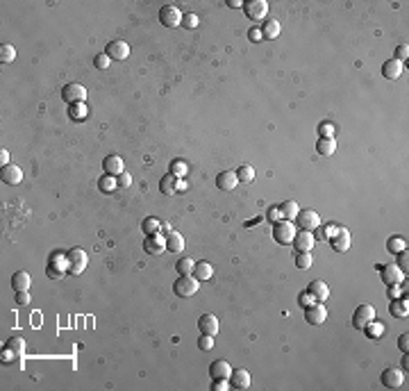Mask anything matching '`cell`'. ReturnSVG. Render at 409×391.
<instances>
[{
  "instance_id": "d4e9b609",
  "label": "cell",
  "mask_w": 409,
  "mask_h": 391,
  "mask_svg": "<svg viewBox=\"0 0 409 391\" xmlns=\"http://www.w3.org/2000/svg\"><path fill=\"white\" fill-rule=\"evenodd\" d=\"M102 168L107 175H121L123 173V159L119 155H109L102 159Z\"/></svg>"
},
{
  "instance_id": "ac0fdd59",
  "label": "cell",
  "mask_w": 409,
  "mask_h": 391,
  "mask_svg": "<svg viewBox=\"0 0 409 391\" xmlns=\"http://www.w3.org/2000/svg\"><path fill=\"white\" fill-rule=\"evenodd\" d=\"M382 271V282L387 284V287H396V284H400L403 282V268H398V266H382L380 268Z\"/></svg>"
},
{
  "instance_id": "d6a6232c",
  "label": "cell",
  "mask_w": 409,
  "mask_h": 391,
  "mask_svg": "<svg viewBox=\"0 0 409 391\" xmlns=\"http://www.w3.org/2000/svg\"><path fill=\"white\" fill-rule=\"evenodd\" d=\"M387 250H389V252H393V255H398V252L407 250V241H405L403 236H389Z\"/></svg>"
},
{
  "instance_id": "681fc988",
  "label": "cell",
  "mask_w": 409,
  "mask_h": 391,
  "mask_svg": "<svg viewBox=\"0 0 409 391\" xmlns=\"http://www.w3.org/2000/svg\"><path fill=\"white\" fill-rule=\"evenodd\" d=\"M407 55H409V46H407V43H403V46H398V48H396V59H398V62L407 59Z\"/></svg>"
},
{
  "instance_id": "7c38bea8",
  "label": "cell",
  "mask_w": 409,
  "mask_h": 391,
  "mask_svg": "<svg viewBox=\"0 0 409 391\" xmlns=\"http://www.w3.org/2000/svg\"><path fill=\"white\" fill-rule=\"evenodd\" d=\"M105 55H107L109 59L123 62V59H128V55H130V46H128L125 41H121V39H116V41H109L107 48H105Z\"/></svg>"
},
{
  "instance_id": "91938a15",
  "label": "cell",
  "mask_w": 409,
  "mask_h": 391,
  "mask_svg": "<svg viewBox=\"0 0 409 391\" xmlns=\"http://www.w3.org/2000/svg\"><path fill=\"white\" fill-rule=\"evenodd\" d=\"M309 298H312L309 294H302V296H300V303H302L305 307H307V305H312V303H309Z\"/></svg>"
},
{
  "instance_id": "b9f144b4",
  "label": "cell",
  "mask_w": 409,
  "mask_h": 391,
  "mask_svg": "<svg viewBox=\"0 0 409 391\" xmlns=\"http://www.w3.org/2000/svg\"><path fill=\"white\" fill-rule=\"evenodd\" d=\"M182 25L189 27V30L198 27V14H194V11H187V14L182 16Z\"/></svg>"
},
{
  "instance_id": "d6986e66",
  "label": "cell",
  "mask_w": 409,
  "mask_h": 391,
  "mask_svg": "<svg viewBox=\"0 0 409 391\" xmlns=\"http://www.w3.org/2000/svg\"><path fill=\"white\" fill-rule=\"evenodd\" d=\"M227 380H230L232 389H248L250 387V373L246 369H237V371H232Z\"/></svg>"
},
{
  "instance_id": "83f0119b",
  "label": "cell",
  "mask_w": 409,
  "mask_h": 391,
  "mask_svg": "<svg viewBox=\"0 0 409 391\" xmlns=\"http://www.w3.org/2000/svg\"><path fill=\"white\" fill-rule=\"evenodd\" d=\"M11 287H14V291H27L30 289V275L25 271H16L11 275Z\"/></svg>"
},
{
  "instance_id": "ab89813d",
  "label": "cell",
  "mask_w": 409,
  "mask_h": 391,
  "mask_svg": "<svg viewBox=\"0 0 409 391\" xmlns=\"http://www.w3.org/2000/svg\"><path fill=\"white\" fill-rule=\"evenodd\" d=\"M171 175H175V177L187 175V161H182V159H173V164H171Z\"/></svg>"
},
{
  "instance_id": "6f0895ef",
  "label": "cell",
  "mask_w": 409,
  "mask_h": 391,
  "mask_svg": "<svg viewBox=\"0 0 409 391\" xmlns=\"http://www.w3.org/2000/svg\"><path fill=\"white\" fill-rule=\"evenodd\" d=\"M398 268H407V250L398 252V264H396Z\"/></svg>"
},
{
  "instance_id": "f35d334b",
  "label": "cell",
  "mask_w": 409,
  "mask_h": 391,
  "mask_svg": "<svg viewBox=\"0 0 409 391\" xmlns=\"http://www.w3.org/2000/svg\"><path fill=\"white\" fill-rule=\"evenodd\" d=\"M237 177H239V182H253L255 180V171H253V166H248V164H243V166H239V171H237Z\"/></svg>"
},
{
  "instance_id": "44dd1931",
  "label": "cell",
  "mask_w": 409,
  "mask_h": 391,
  "mask_svg": "<svg viewBox=\"0 0 409 391\" xmlns=\"http://www.w3.org/2000/svg\"><path fill=\"white\" fill-rule=\"evenodd\" d=\"M307 294L312 296L314 300H318V303H323V300H328L330 289H328V284H325L323 280H314V282L307 287Z\"/></svg>"
},
{
  "instance_id": "94428289",
  "label": "cell",
  "mask_w": 409,
  "mask_h": 391,
  "mask_svg": "<svg viewBox=\"0 0 409 391\" xmlns=\"http://www.w3.org/2000/svg\"><path fill=\"white\" fill-rule=\"evenodd\" d=\"M227 7H243L241 0H227Z\"/></svg>"
},
{
  "instance_id": "52a82bcc",
  "label": "cell",
  "mask_w": 409,
  "mask_h": 391,
  "mask_svg": "<svg viewBox=\"0 0 409 391\" xmlns=\"http://www.w3.org/2000/svg\"><path fill=\"white\" fill-rule=\"evenodd\" d=\"M62 100H64L66 105H77V102H84L86 100V89L82 84H77V82L66 84L64 89H62Z\"/></svg>"
},
{
  "instance_id": "9a60e30c",
  "label": "cell",
  "mask_w": 409,
  "mask_h": 391,
  "mask_svg": "<svg viewBox=\"0 0 409 391\" xmlns=\"http://www.w3.org/2000/svg\"><path fill=\"white\" fill-rule=\"evenodd\" d=\"M232 373L230 364H227L225 359H214L209 364V378L211 380H227Z\"/></svg>"
},
{
  "instance_id": "11a10c76",
  "label": "cell",
  "mask_w": 409,
  "mask_h": 391,
  "mask_svg": "<svg viewBox=\"0 0 409 391\" xmlns=\"http://www.w3.org/2000/svg\"><path fill=\"white\" fill-rule=\"evenodd\" d=\"M227 387H230V380H214V387H211V389L214 391H225Z\"/></svg>"
},
{
  "instance_id": "4316f807",
  "label": "cell",
  "mask_w": 409,
  "mask_h": 391,
  "mask_svg": "<svg viewBox=\"0 0 409 391\" xmlns=\"http://www.w3.org/2000/svg\"><path fill=\"white\" fill-rule=\"evenodd\" d=\"M211 275H214V268H211V264L209 262H198L194 266V278L198 280V282H204V280H209Z\"/></svg>"
},
{
  "instance_id": "484cf974",
  "label": "cell",
  "mask_w": 409,
  "mask_h": 391,
  "mask_svg": "<svg viewBox=\"0 0 409 391\" xmlns=\"http://www.w3.org/2000/svg\"><path fill=\"white\" fill-rule=\"evenodd\" d=\"M382 75L387 78V80H398L400 75H403V62H398V59H389V62H384Z\"/></svg>"
},
{
  "instance_id": "7bdbcfd3",
  "label": "cell",
  "mask_w": 409,
  "mask_h": 391,
  "mask_svg": "<svg viewBox=\"0 0 409 391\" xmlns=\"http://www.w3.org/2000/svg\"><path fill=\"white\" fill-rule=\"evenodd\" d=\"M109 62H112V59H109L105 53H102V55H96V57H93V66H96V69H100V71L109 69Z\"/></svg>"
},
{
  "instance_id": "f907efd6",
  "label": "cell",
  "mask_w": 409,
  "mask_h": 391,
  "mask_svg": "<svg viewBox=\"0 0 409 391\" xmlns=\"http://www.w3.org/2000/svg\"><path fill=\"white\" fill-rule=\"evenodd\" d=\"M30 294L27 291H16V305H30Z\"/></svg>"
},
{
  "instance_id": "816d5d0a",
  "label": "cell",
  "mask_w": 409,
  "mask_h": 391,
  "mask_svg": "<svg viewBox=\"0 0 409 391\" xmlns=\"http://www.w3.org/2000/svg\"><path fill=\"white\" fill-rule=\"evenodd\" d=\"M269 221H273V223L282 221V209L280 207H271L269 209Z\"/></svg>"
},
{
  "instance_id": "74e56055",
  "label": "cell",
  "mask_w": 409,
  "mask_h": 391,
  "mask_svg": "<svg viewBox=\"0 0 409 391\" xmlns=\"http://www.w3.org/2000/svg\"><path fill=\"white\" fill-rule=\"evenodd\" d=\"M194 266L196 264L189 257H182V259H178V264H175V271H178L180 275H191L194 273Z\"/></svg>"
},
{
  "instance_id": "836d02e7",
  "label": "cell",
  "mask_w": 409,
  "mask_h": 391,
  "mask_svg": "<svg viewBox=\"0 0 409 391\" xmlns=\"http://www.w3.org/2000/svg\"><path fill=\"white\" fill-rule=\"evenodd\" d=\"M116 187H119V184H116V175H107V173H105V175L98 180V189H100L102 193H112Z\"/></svg>"
},
{
  "instance_id": "ba28073f",
  "label": "cell",
  "mask_w": 409,
  "mask_h": 391,
  "mask_svg": "<svg viewBox=\"0 0 409 391\" xmlns=\"http://www.w3.org/2000/svg\"><path fill=\"white\" fill-rule=\"evenodd\" d=\"M182 11L178 9L175 5H164L162 9H159V21H162L164 27H178L182 25Z\"/></svg>"
},
{
  "instance_id": "5b68a950",
  "label": "cell",
  "mask_w": 409,
  "mask_h": 391,
  "mask_svg": "<svg viewBox=\"0 0 409 391\" xmlns=\"http://www.w3.org/2000/svg\"><path fill=\"white\" fill-rule=\"evenodd\" d=\"M243 14L250 21H264L269 14V2L266 0H248V2H243Z\"/></svg>"
},
{
  "instance_id": "ffe728a7",
  "label": "cell",
  "mask_w": 409,
  "mask_h": 391,
  "mask_svg": "<svg viewBox=\"0 0 409 391\" xmlns=\"http://www.w3.org/2000/svg\"><path fill=\"white\" fill-rule=\"evenodd\" d=\"M198 327H200V332L203 334L214 337V334L218 332V318H216L214 314H203V316L198 318Z\"/></svg>"
},
{
  "instance_id": "9f6ffc18",
  "label": "cell",
  "mask_w": 409,
  "mask_h": 391,
  "mask_svg": "<svg viewBox=\"0 0 409 391\" xmlns=\"http://www.w3.org/2000/svg\"><path fill=\"white\" fill-rule=\"evenodd\" d=\"M398 346H400V350H403V353H407V348H409V334L407 332L398 339Z\"/></svg>"
},
{
  "instance_id": "cb8c5ba5",
  "label": "cell",
  "mask_w": 409,
  "mask_h": 391,
  "mask_svg": "<svg viewBox=\"0 0 409 391\" xmlns=\"http://www.w3.org/2000/svg\"><path fill=\"white\" fill-rule=\"evenodd\" d=\"M164 239H166V250L168 252H182L184 250V236L180 235V232L171 230L164 235Z\"/></svg>"
},
{
  "instance_id": "f5cc1de1",
  "label": "cell",
  "mask_w": 409,
  "mask_h": 391,
  "mask_svg": "<svg viewBox=\"0 0 409 391\" xmlns=\"http://www.w3.org/2000/svg\"><path fill=\"white\" fill-rule=\"evenodd\" d=\"M248 39H250V41H262V39H264V37H262V30H259V27L248 30Z\"/></svg>"
},
{
  "instance_id": "60d3db41",
  "label": "cell",
  "mask_w": 409,
  "mask_h": 391,
  "mask_svg": "<svg viewBox=\"0 0 409 391\" xmlns=\"http://www.w3.org/2000/svg\"><path fill=\"white\" fill-rule=\"evenodd\" d=\"M296 266L302 268V271L312 266V252H298L296 255Z\"/></svg>"
},
{
  "instance_id": "2e32d148",
  "label": "cell",
  "mask_w": 409,
  "mask_h": 391,
  "mask_svg": "<svg viewBox=\"0 0 409 391\" xmlns=\"http://www.w3.org/2000/svg\"><path fill=\"white\" fill-rule=\"evenodd\" d=\"M0 180L5 184H18L23 180V171L16 164H5V166L0 168Z\"/></svg>"
},
{
  "instance_id": "1f68e13d",
  "label": "cell",
  "mask_w": 409,
  "mask_h": 391,
  "mask_svg": "<svg viewBox=\"0 0 409 391\" xmlns=\"http://www.w3.org/2000/svg\"><path fill=\"white\" fill-rule=\"evenodd\" d=\"M389 312H391L396 318H405L409 314V307H407V300H393L389 305Z\"/></svg>"
},
{
  "instance_id": "e0dca14e",
  "label": "cell",
  "mask_w": 409,
  "mask_h": 391,
  "mask_svg": "<svg viewBox=\"0 0 409 391\" xmlns=\"http://www.w3.org/2000/svg\"><path fill=\"white\" fill-rule=\"evenodd\" d=\"M143 250L148 252V255H162V252L166 250V239H164V236H159V235L145 236Z\"/></svg>"
},
{
  "instance_id": "8992f818",
  "label": "cell",
  "mask_w": 409,
  "mask_h": 391,
  "mask_svg": "<svg viewBox=\"0 0 409 391\" xmlns=\"http://www.w3.org/2000/svg\"><path fill=\"white\" fill-rule=\"evenodd\" d=\"M66 273V255L62 252H53L48 259V268H46V275L50 280H62Z\"/></svg>"
},
{
  "instance_id": "db71d44e",
  "label": "cell",
  "mask_w": 409,
  "mask_h": 391,
  "mask_svg": "<svg viewBox=\"0 0 409 391\" xmlns=\"http://www.w3.org/2000/svg\"><path fill=\"white\" fill-rule=\"evenodd\" d=\"M337 230H339V225H325V228H323L325 239H332V236L337 235Z\"/></svg>"
},
{
  "instance_id": "7dc6e473",
  "label": "cell",
  "mask_w": 409,
  "mask_h": 391,
  "mask_svg": "<svg viewBox=\"0 0 409 391\" xmlns=\"http://www.w3.org/2000/svg\"><path fill=\"white\" fill-rule=\"evenodd\" d=\"M68 114H70V118H82L86 114V109H84V105H82V102H77V107H75V105H70Z\"/></svg>"
},
{
  "instance_id": "680465c9",
  "label": "cell",
  "mask_w": 409,
  "mask_h": 391,
  "mask_svg": "<svg viewBox=\"0 0 409 391\" xmlns=\"http://www.w3.org/2000/svg\"><path fill=\"white\" fill-rule=\"evenodd\" d=\"M0 159H2V166H5V164H9V153H7L5 148H2V153H0Z\"/></svg>"
},
{
  "instance_id": "c3c4849f",
  "label": "cell",
  "mask_w": 409,
  "mask_h": 391,
  "mask_svg": "<svg viewBox=\"0 0 409 391\" xmlns=\"http://www.w3.org/2000/svg\"><path fill=\"white\" fill-rule=\"evenodd\" d=\"M364 332L371 334V337H380V332H382V325H377L375 321H371L366 327H364Z\"/></svg>"
},
{
  "instance_id": "ee69618b",
  "label": "cell",
  "mask_w": 409,
  "mask_h": 391,
  "mask_svg": "<svg viewBox=\"0 0 409 391\" xmlns=\"http://www.w3.org/2000/svg\"><path fill=\"white\" fill-rule=\"evenodd\" d=\"M318 134H321L323 139H332L334 137V125L332 123H321L318 125Z\"/></svg>"
},
{
  "instance_id": "7a4b0ae2",
  "label": "cell",
  "mask_w": 409,
  "mask_h": 391,
  "mask_svg": "<svg viewBox=\"0 0 409 391\" xmlns=\"http://www.w3.org/2000/svg\"><path fill=\"white\" fill-rule=\"evenodd\" d=\"M86 268V252L82 248H70L66 252V273L80 275Z\"/></svg>"
},
{
  "instance_id": "7402d4cb",
  "label": "cell",
  "mask_w": 409,
  "mask_h": 391,
  "mask_svg": "<svg viewBox=\"0 0 409 391\" xmlns=\"http://www.w3.org/2000/svg\"><path fill=\"white\" fill-rule=\"evenodd\" d=\"M237 184H239V177L234 171H223L221 175L216 177V187L221 189V191H232Z\"/></svg>"
},
{
  "instance_id": "d590c367",
  "label": "cell",
  "mask_w": 409,
  "mask_h": 391,
  "mask_svg": "<svg viewBox=\"0 0 409 391\" xmlns=\"http://www.w3.org/2000/svg\"><path fill=\"white\" fill-rule=\"evenodd\" d=\"M14 59H16V50H14V46L2 43V46H0V62H2V64H9V62H14Z\"/></svg>"
},
{
  "instance_id": "603a6c76",
  "label": "cell",
  "mask_w": 409,
  "mask_h": 391,
  "mask_svg": "<svg viewBox=\"0 0 409 391\" xmlns=\"http://www.w3.org/2000/svg\"><path fill=\"white\" fill-rule=\"evenodd\" d=\"M330 241H332V248L337 252H345L350 248V232L345 230V228H339V230H337V235H334Z\"/></svg>"
},
{
  "instance_id": "e575fe53",
  "label": "cell",
  "mask_w": 409,
  "mask_h": 391,
  "mask_svg": "<svg viewBox=\"0 0 409 391\" xmlns=\"http://www.w3.org/2000/svg\"><path fill=\"white\" fill-rule=\"evenodd\" d=\"M141 228H143L145 236H152V235H159V232H162V225H159V221L157 219H143Z\"/></svg>"
},
{
  "instance_id": "4dcf8cb0",
  "label": "cell",
  "mask_w": 409,
  "mask_h": 391,
  "mask_svg": "<svg viewBox=\"0 0 409 391\" xmlns=\"http://www.w3.org/2000/svg\"><path fill=\"white\" fill-rule=\"evenodd\" d=\"M280 209H282V216H284L286 221H296L298 212H300V207H298L296 200H286V203H282Z\"/></svg>"
},
{
  "instance_id": "5bb4252c",
  "label": "cell",
  "mask_w": 409,
  "mask_h": 391,
  "mask_svg": "<svg viewBox=\"0 0 409 391\" xmlns=\"http://www.w3.org/2000/svg\"><path fill=\"white\" fill-rule=\"evenodd\" d=\"M291 243H293V248L298 252H309V250H314V235L307 230H300V232H296Z\"/></svg>"
},
{
  "instance_id": "4fadbf2b",
  "label": "cell",
  "mask_w": 409,
  "mask_h": 391,
  "mask_svg": "<svg viewBox=\"0 0 409 391\" xmlns=\"http://www.w3.org/2000/svg\"><path fill=\"white\" fill-rule=\"evenodd\" d=\"M382 385L387 387V389H400V387L405 385V373L400 369H384Z\"/></svg>"
},
{
  "instance_id": "8d00e7d4",
  "label": "cell",
  "mask_w": 409,
  "mask_h": 391,
  "mask_svg": "<svg viewBox=\"0 0 409 391\" xmlns=\"http://www.w3.org/2000/svg\"><path fill=\"white\" fill-rule=\"evenodd\" d=\"M175 180H178L175 175H164L162 182H159V191H162L164 196H171V193L175 191Z\"/></svg>"
},
{
  "instance_id": "9c48e42d",
  "label": "cell",
  "mask_w": 409,
  "mask_h": 391,
  "mask_svg": "<svg viewBox=\"0 0 409 391\" xmlns=\"http://www.w3.org/2000/svg\"><path fill=\"white\" fill-rule=\"evenodd\" d=\"M371 321H375V310H373V305H359L357 307L355 314H352V325H355L357 330H364Z\"/></svg>"
},
{
  "instance_id": "f6af8a7d",
  "label": "cell",
  "mask_w": 409,
  "mask_h": 391,
  "mask_svg": "<svg viewBox=\"0 0 409 391\" xmlns=\"http://www.w3.org/2000/svg\"><path fill=\"white\" fill-rule=\"evenodd\" d=\"M116 184H119V189H128L130 184H132V175L123 171L121 175H116Z\"/></svg>"
},
{
  "instance_id": "bcb514c9",
  "label": "cell",
  "mask_w": 409,
  "mask_h": 391,
  "mask_svg": "<svg viewBox=\"0 0 409 391\" xmlns=\"http://www.w3.org/2000/svg\"><path fill=\"white\" fill-rule=\"evenodd\" d=\"M198 346H200V350H211V348H214V337L203 334V337H200V341H198Z\"/></svg>"
},
{
  "instance_id": "277c9868",
  "label": "cell",
  "mask_w": 409,
  "mask_h": 391,
  "mask_svg": "<svg viewBox=\"0 0 409 391\" xmlns=\"http://www.w3.org/2000/svg\"><path fill=\"white\" fill-rule=\"evenodd\" d=\"M293 236H296V225L291 223V221H277L273 225V239L282 246H289L293 241Z\"/></svg>"
},
{
  "instance_id": "8fae6325",
  "label": "cell",
  "mask_w": 409,
  "mask_h": 391,
  "mask_svg": "<svg viewBox=\"0 0 409 391\" xmlns=\"http://www.w3.org/2000/svg\"><path fill=\"white\" fill-rule=\"evenodd\" d=\"M325 318H328V310L323 305L312 303V305L305 307V321L309 325H321V323H325Z\"/></svg>"
},
{
  "instance_id": "f1b7e54d",
  "label": "cell",
  "mask_w": 409,
  "mask_h": 391,
  "mask_svg": "<svg viewBox=\"0 0 409 391\" xmlns=\"http://www.w3.org/2000/svg\"><path fill=\"white\" fill-rule=\"evenodd\" d=\"M334 150H337V141H334V137L332 139H323V137H321V139L316 141V153L321 157H330Z\"/></svg>"
},
{
  "instance_id": "3957f363",
  "label": "cell",
  "mask_w": 409,
  "mask_h": 391,
  "mask_svg": "<svg viewBox=\"0 0 409 391\" xmlns=\"http://www.w3.org/2000/svg\"><path fill=\"white\" fill-rule=\"evenodd\" d=\"M198 280L194 278V273L191 275H180L178 280H175V284H173V291H175V296H180V298H191V296L198 291Z\"/></svg>"
},
{
  "instance_id": "f546056e",
  "label": "cell",
  "mask_w": 409,
  "mask_h": 391,
  "mask_svg": "<svg viewBox=\"0 0 409 391\" xmlns=\"http://www.w3.org/2000/svg\"><path fill=\"white\" fill-rule=\"evenodd\" d=\"M282 32V27L277 21H266L264 25H262V37L264 39H277Z\"/></svg>"
},
{
  "instance_id": "6da1fadb",
  "label": "cell",
  "mask_w": 409,
  "mask_h": 391,
  "mask_svg": "<svg viewBox=\"0 0 409 391\" xmlns=\"http://www.w3.org/2000/svg\"><path fill=\"white\" fill-rule=\"evenodd\" d=\"M25 355V339L23 337H11L2 348V362L5 364H14L16 359H21Z\"/></svg>"
},
{
  "instance_id": "30bf717a",
  "label": "cell",
  "mask_w": 409,
  "mask_h": 391,
  "mask_svg": "<svg viewBox=\"0 0 409 391\" xmlns=\"http://www.w3.org/2000/svg\"><path fill=\"white\" fill-rule=\"evenodd\" d=\"M296 223H298V228H300V230L314 232L318 225H321V219H318V214L314 212V209H305V212H298Z\"/></svg>"
}]
</instances>
